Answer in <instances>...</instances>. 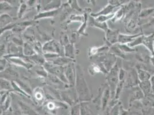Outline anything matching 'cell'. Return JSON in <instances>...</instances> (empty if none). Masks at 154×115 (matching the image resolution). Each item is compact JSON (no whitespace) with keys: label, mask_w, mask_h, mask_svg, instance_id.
<instances>
[{"label":"cell","mask_w":154,"mask_h":115,"mask_svg":"<svg viewBox=\"0 0 154 115\" xmlns=\"http://www.w3.org/2000/svg\"><path fill=\"white\" fill-rule=\"evenodd\" d=\"M60 4H61L60 1H52L45 6V11H52V10L58 9V8L60 6Z\"/></svg>","instance_id":"484cf974"},{"label":"cell","mask_w":154,"mask_h":115,"mask_svg":"<svg viewBox=\"0 0 154 115\" xmlns=\"http://www.w3.org/2000/svg\"><path fill=\"white\" fill-rule=\"evenodd\" d=\"M89 70L90 74H92V75H93L96 73H100V72L102 73L101 70L100 66L98 65V64H91L90 66V68H89Z\"/></svg>","instance_id":"d590c367"},{"label":"cell","mask_w":154,"mask_h":115,"mask_svg":"<svg viewBox=\"0 0 154 115\" xmlns=\"http://www.w3.org/2000/svg\"><path fill=\"white\" fill-rule=\"evenodd\" d=\"M151 63L152 64V65L154 67V54L151 55Z\"/></svg>","instance_id":"816d5d0a"},{"label":"cell","mask_w":154,"mask_h":115,"mask_svg":"<svg viewBox=\"0 0 154 115\" xmlns=\"http://www.w3.org/2000/svg\"><path fill=\"white\" fill-rule=\"evenodd\" d=\"M64 48H62V45L61 44L57 42L52 40L47 42L43 45V54L46 53H52V54H57L60 56H63L62 55V52L64 53Z\"/></svg>","instance_id":"277c9868"},{"label":"cell","mask_w":154,"mask_h":115,"mask_svg":"<svg viewBox=\"0 0 154 115\" xmlns=\"http://www.w3.org/2000/svg\"><path fill=\"white\" fill-rule=\"evenodd\" d=\"M149 81H150V82H151V83L152 84V88H153V89L154 88V75H153L152 76H151V78H150V79H149Z\"/></svg>","instance_id":"f907efd6"},{"label":"cell","mask_w":154,"mask_h":115,"mask_svg":"<svg viewBox=\"0 0 154 115\" xmlns=\"http://www.w3.org/2000/svg\"><path fill=\"white\" fill-rule=\"evenodd\" d=\"M11 97L9 96L7 98L6 101L3 104V105H1V108L2 110H3L4 111H7L8 110V109L10 108V105H11Z\"/></svg>","instance_id":"ab89813d"},{"label":"cell","mask_w":154,"mask_h":115,"mask_svg":"<svg viewBox=\"0 0 154 115\" xmlns=\"http://www.w3.org/2000/svg\"><path fill=\"white\" fill-rule=\"evenodd\" d=\"M154 34H151L148 36L143 35V45L147 48L151 55L154 54Z\"/></svg>","instance_id":"9c48e42d"},{"label":"cell","mask_w":154,"mask_h":115,"mask_svg":"<svg viewBox=\"0 0 154 115\" xmlns=\"http://www.w3.org/2000/svg\"><path fill=\"white\" fill-rule=\"evenodd\" d=\"M14 81L17 83L19 85L20 87L22 89V90H24L28 95H32V90L30 89V88L28 86V85L23 82L22 81H21L20 80L18 79H16V81Z\"/></svg>","instance_id":"83f0119b"},{"label":"cell","mask_w":154,"mask_h":115,"mask_svg":"<svg viewBox=\"0 0 154 115\" xmlns=\"http://www.w3.org/2000/svg\"><path fill=\"white\" fill-rule=\"evenodd\" d=\"M12 9V7L7 2L1 1V11H8Z\"/></svg>","instance_id":"b9f144b4"},{"label":"cell","mask_w":154,"mask_h":115,"mask_svg":"<svg viewBox=\"0 0 154 115\" xmlns=\"http://www.w3.org/2000/svg\"><path fill=\"white\" fill-rule=\"evenodd\" d=\"M122 104L120 103H117L115 106H114L111 109L110 115H119L120 113V108Z\"/></svg>","instance_id":"f35d334b"},{"label":"cell","mask_w":154,"mask_h":115,"mask_svg":"<svg viewBox=\"0 0 154 115\" xmlns=\"http://www.w3.org/2000/svg\"><path fill=\"white\" fill-rule=\"evenodd\" d=\"M23 54H24V55L26 57H29L34 55L38 54L34 50L33 47H32V45H29L28 43H26L24 44Z\"/></svg>","instance_id":"7402d4cb"},{"label":"cell","mask_w":154,"mask_h":115,"mask_svg":"<svg viewBox=\"0 0 154 115\" xmlns=\"http://www.w3.org/2000/svg\"><path fill=\"white\" fill-rule=\"evenodd\" d=\"M13 42L14 43H15L16 45H17L19 46H20V45H23L24 43H23V42L21 39H20L19 38H13Z\"/></svg>","instance_id":"7dc6e473"},{"label":"cell","mask_w":154,"mask_h":115,"mask_svg":"<svg viewBox=\"0 0 154 115\" xmlns=\"http://www.w3.org/2000/svg\"><path fill=\"white\" fill-rule=\"evenodd\" d=\"M1 90L7 92L13 91L12 81H9L4 78H1Z\"/></svg>","instance_id":"603a6c76"},{"label":"cell","mask_w":154,"mask_h":115,"mask_svg":"<svg viewBox=\"0 0 154 115\" xmlns=\"http://www.w3.org/2000/svg\"><path fill=\"white\" fill-rule=\"evenodd\" d=\"M12 87H13V91L17 92L20 93L21 95H23L26 96L28 98L31 97L30 95H28L24 90H23L20 87L19 85L16 83L15 81H12Z\"/></svg>","instance_id":"f546056e"},{"label":"cell","mask_w":154,"mask_h":115,"mask_svg":"<svg viewBox=\"0 0 154 115\" xmlns=\"http://www.w3.org/2000/svg\"><path fill=\"white\" fill-rule=\"evenodd\" d=\"M58 13V9L52 10V11H44L43 12L38 13L35 17V20L45 19V18H50L55 17Z\"/></svg>","instance_id":"ffe728a7"},{"label":"cell","mask_w":154,"mask_h":115,"mask_svg":"<svg viewBox=\"0 0 154 115\" xmlns=\"http://www.w3.org/2000/svg\"><path fill=\"white\" fill-rule=\"evenodd\" d=\"M64 74L71 86H75L76 79V67L74 62L64 67Z\"/></svg>","instance_id":"8992f818"},{"label":"cell","mask_w":154,"mask_h":115,"mask_svg":"<svg viewBox=\"0 0 154 115\" xmlns=\"http://www.w3.org/2000/svg\"><path fill=\"white\" fill-rule=\"evenodd\" d=\"M136 71H137V76H138V78H139L140 82L145 81H147V80L150 79V78L151 77L150 73L141 68L139 66V65L136 66Z\"/></svg>","instance_id":"2e32d148"},{"label":"cell","mask_w":154,"mask_h":115,"mask_svg":"<svg viewBox=\"0 0 154 115\" xmlns=\"http://www.w3.org/2000/svg\"><path fill=\"white\" fill-rule=\"evenodd\" d=\"M85 20H84V23L83 24L82 26L80 28V29H79V31L78 32L81 34H84V31H85V29L86 26V24H87V20H88V16L86 14H85Z\"/></svg>","instance_id":"ee69618b"},{"label":"cell","mask_w":154,"mask_h":115,"mask_svg":"<svg viewBox=\"0 0 154 115\" xmlns=\"http://www.w3.org/2000/svg\"><path fill=\"white\" fill-rule=\"evenodd\" d=\"M7 59L9 61L11 62V63H12L13 64H16L17 66L23 67L27 69H31L33 66V64H31V63H29V62H27L26 61H24L21 58H8Z\"/></svg>","instance_id":"4fadbf2b"},{"label":"cell","mask_w":154,"mask_h":115,"mask_svg":"<svg viewBox=\"0 0 154 115\" xmlns=\"http://www.w3.org/2000/svg\"><path fill=\"white\" fill-rule=\"evenodd\" d=\"M43 66L49 74L58 77L64 84L69 85L64 74V67L59 66L50 62H46Z\"/></svg>","instance_id":"3957f363"},{"label":"cell","mask_w":154,"mask_h":115,"mask_svg":"<svg viewBox=\"0 0 154 115\" xmlns=\"http://www.w3.org/2000/svg\"><path fill=\"white\" fill-rule=\"evenodd\" d=\"M128 85L130 86H135L139 85L140 81L139 79L137 71L132 70L128 74V78L127 79Z\"/></svg>","instance_id":"5bb4252c"},{"label":"cell","mask_w":154,"mask_h":115,"mask_svg":"<svg viewBox=\"0 0 154 115\" xmlns=\"http://www.w3.org/2000/svg\"><path fill=\"white\" fill-rule=\"evenodd\" d=\"M64 57L73 59L75 57L74 48L72 43H69L64 46Z\"/></svg>","instance_id":"cb8c5ba5"},{"label":"cell","mask_w":154,"mask_h":115,"mask_svg":"<svg viewBox=\"0 0 154 115\" xmlns=\"http://www.w3.org/2000/svg\"><path fill=\"white\" fill-rule=\"evenodd\" d=\"M89 25L90 26L96 27V28L101 29L105 32H106L108 31V30L109 29V27H108V24L106 22V23L98 22L97 21L95 18L91 17V16L89 17Z\"/></svg>","instance_id":"9a60e30c"},{"label":"cell","mask_w":154,"mask_h":115,"mask_svg":"<svg viewBox=\"0 0 154 115\" xmlns=\"http://www.w3.org/2000/svg\"><path fill=\"white\" fill-rule=\"evenodd\" d=\"M139 86L145 96H149L153 92V88L149 80L140 82Z\"/></svg>","instance_id":"8fae6325"},{"label":"cell","mask_w":154,"mask_h":115,"mask_svg":"<svg viewBox=\"0 0 154 115\" xmlns=\"http://www.w3.org/2000/svg\"><path fill=\"white\" fill-rule=\"evenodd\" d=\"M109 53L115 55L116 57L120 58L123 59H127V57L125 53H124L118 47L117 43L116 45H112L109 48Z\"/></svg>","instance_id":"ac0fdd59"},{"label":"cell","mask_w":154,"mask_h":115,"mask_svg":"<svg viewBox=\"0 0 154 115\" xmlns=\"http://www.w3.org/2000/svg\"><path fill=\"white\" fill-rule=\"evenodd\" d=\"M117 45L120 48V49L125 54V53H131V52H133L136 51L135 48L130 47L128 45H121V44L117 43Z\"/></svg>","instance_id":"d6a6232c"},{"label":"cell","mask_w":154,"mask_h":115,"mask_svg":"<svg viewBox=\"0 0 154 115\" xmlns=\"http://www.w3.org/2000/svg\"><path fill=\"white\" fill-rule=\"evenodd\" d=\"M125 8L124 7H122V8H120L115 13V15L113 17V21H116L117 20L120 19L124 14L125 12Z\"/></svg>","instance_id":"836d02e7"},{"label":"cell","mask_w":154,"mask_h":115,"mask_svg":"<svg viewBox=\"0 0 154 115\" xmlns=\"http://www.w3.org/2000/svg\"><path fill=\"white\" fill-rule=\"evenodd\" d=\"M117 7L115 6H113L112 5L108 4L107 6L103 8L101 11L100 12L96 13H91L90 16L94 18H97L100 16H106V15H109L111 14H114L115 13H113L115 11Z\"/></svg>","instance_id":"30bf717a"},{"label":"cell","mask_w":154,"mask_h":115,"mask_svg":"<svg viewBox=\"0 0 154 115\" xmlns=\"http://www.w3.org/2000/svg\"><path fill=\"white\" fill-rule=\"evenodd\" d=\"M27 9V5L26 4H21L19 10V12H18V17L19 18H21L23 17V16L24 15V14L25 13V12L26 11Z\"/></svg>","instance_id":"60d3db41"},{"label":"cell","mask_w":154,"mask_h":115,"mask_svg":"<svg viewBox=\"0 0 154 115\" xmlns=\"http://www.w3.org/2000/svg\"><path fill=\"white\" fill-rule=\"evenodd\" d=\"M120 69V68L119 67L118 64L116 63L106 76V79L110 90L111 98H115L116 86L120 81L119 78V73Z\"/></svg>","instance_id":"7a4b0ae2"},{"label":"cell","mask_w":154,"mask_h":115,"mask_svg":"<svg viewBox=\"0 0 154 115\" xmlns=\"http://www.w3.org/2000/svg\"><path fill=\"white\" fill-rule=\"evenodd\" d=\"M34 96L36 100H37L38 101H42L43 99V91L39 88L35 90V91L34 92Z\"/></svg>","instance_id":"8d00e7d4"},{"label":"cell","mask_w":154,"mask_h":115,"mask_svg":"<svg viewBox=\"0 0 154 115\" xmlns=\"http://www.w3.org/2000/svg\"><path fill=\"white\" fill-rule=\"evenodd\" d=\"M144 112L146 115H154V107L149 108L148 109L145 110Z\"/></svg>","instance_id":"c3c4849f"},{"label":"cell","mask_w":154,"mask_h":115,"mask_svg":"<svg viewBox=\"0 0 154 115\" xmlns=\"http://www.w3.org/2000/svg\"><path fill=\"white\" fill-rule=\"evenodd\" d=\"M75 87L79 100L82 102L90 100L91 99L90 90L84 77L83 70L79 65L76 66V79Z\"/></svg>","instance_id":"6da1fadb"},{"label":"cell","mask_w":154,"mask_h":115,"mask_svg":"<svg viewBox=\"0 0 154 115\" xmlns=\"http://www.w3.org/2000/svg\"><path fill=\"white\" fill-rule=\"evenodd\" d=\"M129 112L128 110L124 109L122 105H121L120 108V113L119 115H128Z\"/></svg>","instance_id":"681fc988"},{"label":"cell","mask_w":154,"mask_h":115,"mask_svg":"<svg viewBox=\"0 0 154 115\" xmlns=\"http://www.w3.org/2000/svg\"><path fill=\"white\" fill-rule=\"evenodd\" d=\"M71 115H81V105L79 104H76L71 107Z\"/></svg>","instance_id":"1f68e13d"},{"label":"cell","mask_w":154,"mask_h":115,"mask_svg":"<svg viewBox=\"0 0 154 115\" xmlns=\"http://www.w3.org/2000/svg\"><path fill=\"white\" fill-rule=\"evenodd\" d=\"M28 58L29 59L30 63H31L32 64H38L41 66L43 65L44 66V64L46 63L45 58L44 57L43 55H42L39 54H36Z\"/></svg>","instance_id":"d6986e66"},{"label":"cell","mask_w":154,"mask_h":115,"mask_svg":"<svg viewBox=\"0 0 154 115\" xmlns=\"http://www.w3.org/2000/svg\"><path fill=\"white\" fill-rule=\"evenodd\" d=\"M19 105L20 107V109H21L22 112L24 113V115H39L31 107L27 105L26 103H24V102H22L21 101H19Z\"/></svg>","instance_id":"44dd1931"},{"label":"cell","mask_w":154,"mask_h":115,"mask_svg":"<svg viewBox=\"0 0 154 115\" xmlns=\"http://www.w3.org/2000/svg\"><path fill=\"white\" fill-rule=\"evenodd\" d=\"M143 35H141L140 36L135 39L133 42L128 44V45L131 48H134L137 45H143Z\"/></svg>","instance_id":"4dcf8cb0"},{"label":"cell","mask_w":154,"mask_h":115,"mask_svg":"<svg viewBox=\"0 0 154 115\" xmlns=\"http://www.w3.org/2000/svg\"><path fill=\"white\" fill-rule=\"evenodd\" d=\"M74 59L66 57L64 56H60V57L57 58L50 61H48V62L52 63L54 64H56L59 66L65 67L67 65L70 64L71 62H74Z\"/></svg>","instance_id":"7c38bea8"},{"label":"cell","mask_w":154,"mask_h":115,"mask_svg":"<svg viewBox=\"0 0 154 115\" xmlns=\"http://www.w3.org/2000/svg\"><path fill=\"white\" fill-rule=\"evenodd\" d=\"M125 82V81H119V83L117 84V86H116V89L115 96V99L118 100L120 96V93L122 91L123 87H124V85Z\"/></svg>","instance_id":"f1b7e54d"},{"label":"cell","mask_w":154,"mask_h":115,"mask_svg":"<svg viewBox=\"0 0 154 115\" xmlns=\"http://www.w3.org/2000/svg\"><path fill=\"white\" fill-rule=\"evenodd\" d=\"M154 13V8H146L141 10L139 14V17L140 18H147L148 16L152 15Z\"/></svg>","instance_id":"4316f807"},{"label":"cell","mask_w":154,"mask_h":115,"mask_svg":"<svg viewBox=\"0 0 154 115\" xmlns=\"http://www.w3.org/2000/svg\"><path fill=\"white\" fill-rule=\"evenodd\" d=\"M117 61V57L115 55L108 52L101 55L98 59V62L103 64L106 70L109 73L110 70L115 65Z\"/></svg>","instance_id":"5b68a950"},{"label":"cell","mask_w":154,"mask_h":115,"mask_svg":"<svg viewBox=\"0 0 154 115\" xmlns=\"http://www.w3.org/2000/svg\"><path fill=\"white\" fill-rule=\"evenodd\" d=\"M111 97L110 90L109 86L105 89L101 97V105L103 110H105V109L108 107V104L109 101V98Z\"/></svg>","instance_id":"e0dca14e"},{"label":"cell","mask_w":154,"mask_h":115,"mask_svg":"<svg viewBox=\"0 0 154 115\" xmlns=\"http://www.w3.org/2000/svg\"><path fill=\"white\" fill-rule=\"evenodd\" d=\"M115 15V13L114 14H111L109 15H106V16H100L97 18H95L97 21L101 22V23H106V21L112 19V18L114 17Z\"/></svg>","instance_id":"e575fe53"},{"label":"cell","mask_w":154,"mask_h":115,"mask_svg":"<svg viewBox=\"0 0 154 115\" xmlns=\"http://www.w3.org/2000/svg\"><path fill=\"white\" fill-rule=\"evenodd\" d=\"M7 66V60L4 58H1V72H3L5 70Z\"/></svg>","instance_id":"f6af8a7d"},{"label":"cell","mask_w":154,"mask_h":115,"mask_svg":"<svg viewBox=\"0 0 154 115\" xmlns=\"http://www.w3.org/2000/svg\"><path fill=\"white\" fill-rule=\"evenodd\" d=\"M36 73L38 74V76L43 77H47L48 76V72L45 70V67H43L42 66L38 67L36 70Z\"/></svg>","instance_id":"74e56055"},{"label":"cell","mask_w":154,"mask_h":115,"mask_svg":"<svg viewBox=\"0 0 154 115\" xmlns=\"http://www.w3.org/2000/svg\"><path fill=\"white\" fill-rule=\"evenodd\" d=\"M126 77V71L122 68H120L119 70V81H125Z\"/></svg>","instance_id":"7bdbcfd3"},{"label":"cell","mask_w":154,"mask_h":115,"mask_svg":"<svg viewBox=\"0 0 154 115\" xmlns=\"http://www.w3.org/2000/svg\"><path fill=\"white\" fill-rule=\"evenodd\" d=\"M12 21V18L7 13L2 14L1 15V28L2 29L4 28L7 26L9 25V24Z\"/></svg>","instance_id":"d4e9b609"},{"label":"cell","mask_w":154,"mask_h":115,"mask_svg":"<svg viewBox=\"0 0 154 115\" xmlns=\"http://www.w3.org/2000/svg\"><path fill=\"white\" fill-rule=\"evenodd\" d=\"M141 35L142 34L141 33L135 35H126L120 33L118 38V43L121 45H128Z\"/></svg>","instance_id":"52a82bcc"},{"label":"cell","mask_w":154,"mask_h":115,"mask_svg":"<svg viewBox=\"0 0 154 115\" xmlns=\"http://www.w3.org/2000/svg\"><path fill=\"white\" fill-rule=\"evenodd\" d=\"M71 20L72 21H81L83 22L85 20V17H83L82 16H75L72 15Z\"/></svg>","instance_id":"bcb514c9"},{"label":"cell","mask_w":154,"mask_h":115,"mask_svg":"<svg viewBox=\"0 0 154 115\" xmlns=\"http://www.w3.org/2000/svg\"><path fill=\"white\" fill-rule=\"evenodd\" d=\"M105 33L106 40L109 44L112 45L118 43V38L120 34L118 30H112L109 28Z\"/></svg>","instance_id":"ba28073f"}]
</instances>
